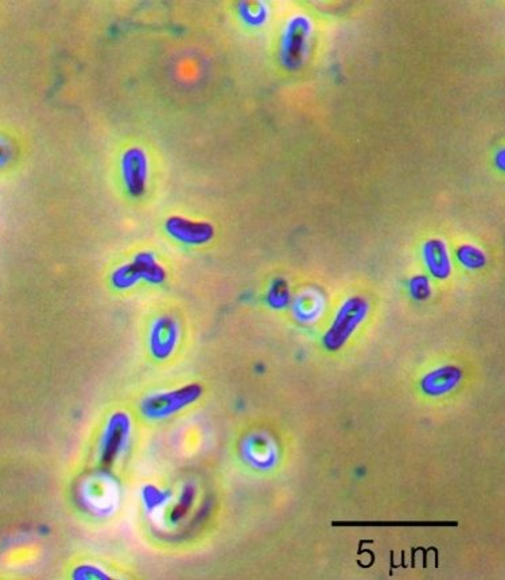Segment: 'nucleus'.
Here are the masks:
<instances>
[{"label": "nucleus", "mask_w": 505, "mask_h": 580, "mask_svg": "<svg viewBox=\"0 0 505 580\" xmlns=\"http://www.w3.org/2000/svg\"><path fill=\"white\" fill-rule=\"evenodd\" d=\"M170 231L173 232L174 236H177L184 241H189V242H197V241H204L205 238L209 236V231L207 226L204 225H198V224H191L187 221H174L170 224Z\"/></svg>", "instance_id": "2"}, {"label": "nucleus", "mask_w": 505, "mask_h": 580, "mask_svg": "<svg viewBox=\"0 0 505 580\" xmlns=\"http://www.w3.org/2000/svg\"><path fill=\"white\" fill-rule=\"evenodd\" d=\"M123 178L128 190L137 195L142 193L147 178L146 159L139 153H131L123 160Z\"/></svg>", "instance_id": "1"}, {"label": "nucleus", "mask_w": 505, "mask_h": 580, "mask_svg": "<svg viewBox=\"0 0 505 580\" xmlns=\"http://www.w3.org/2000/svg\"><path fill=\"white\" fill-rule=\"evenodd\" d=\"M296 23H294L293 26L289 27L287 34H286V55L287 58H290L292 55H298L302 53L305 42H306V25L301 23L302 21H295Z\"/></svg>", "instance_id": "3"}]
</instances>
